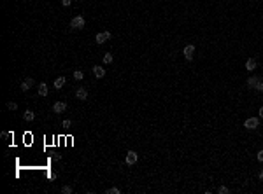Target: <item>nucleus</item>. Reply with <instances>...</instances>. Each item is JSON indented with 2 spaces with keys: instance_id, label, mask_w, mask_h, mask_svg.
<instances>
[{
  "instance_id": "f257e3e1",
  "label": "nucleus",
  "mask_w": 263,
  "mask_h": 194,
  "mask_svg": "<svg viewBox=\"0 0 263 194\" xmlns=\"http://www.w3.org/2000/svg\"><path fill=\"white\" fill-rule=\"evenodd\" d=\"M84 18L83 16H75V18L70 19V28H74V30H81V28H84Z\"/></svg>"
},
{
  "instance_id": "f03ea898",
  "label": "nucleus",
  "mask_w": 263,
  "mask_h": 194,
  "mask_svg": "<svg viewBox=\"0 0 263 194\" xmlns=\"http://www.w3.org/2000/svg\"><path fill=\"white\" fill-rule=\"evenodd\" d=\"M110 37H112L110 35V32H100V33H97V37H95V42L97 44H105Z\"/></svg>"
},
{
  "instance_id": "7ed1b4c3",
  "label": "nucleus",
  "mask_w": 263,
  "mask_h": 194,
  "mask_svg": "<svg viewBox=\"0 0 263 194\" xmlns=\"http://www.w3.org/2000/svg\"><path fill=\"white\" fill-rule=\"evenodd\" d=\"M244 126L247 128V129H256V128L260 126V119H258V117H249V119L244 121Z\"/></svg>"
},
{
  "instance_id": "20e7f679",
  "label": "nucleus",
  "mask_w": 263,
  "mask_h": 194,
  "mask_svg": "<svg viewBox=\"0 0 263 194\" xmlns=\"http://www.w3.org/2000/svg\"><path fill=\"white\" fill-rule=\"evenodd\" d=\"M137 159H139L137 152H135V151H128V152H126V159H125V163L128 164V166H132V164L137 163Z\"/></svg>"
},
{
  "instance_id": "39448f33",
  "label": "nucleus",
  "mask_w": 263,
  "mask_h": 194,
  "mask_svg": "<svg viewBox=\"0 0 263 194\" xmlns=\"http://www.w3.org/2000/svg\"><path fill=\"white\" fill-rule=\"evenodd\" d=\"M183 53H184V58H186L188 61H191L193 60V54H195V46H193V44H188V46L184 47Z\"/></svg>"
},
{
  "instance_id": "423d86ee",
  "label": "nucleus",
  "mask_w": 263,
  "mask_h": 194,
  "mask_svg": "<svg viewBox=\"0 0 263 194\" xmlns=\"http://www.w3.org/2000/svg\"><path fill=\"white\" fill-rule=\"evenodd\" d=\"M67 110V103L65 102H56L55 105H53V112H56V114H61V112H65Z\"/></svg>"
},
{
  "instance_id": "0eeeda50",
  "label": "nucleus",
  "mask_w": 263,
  "mask_h": 194,
  "mask_svg": "<svg viewBox=\"0 0 263 194\" xmlns=\"http://www.w3.org/2000/svg\"><path fill=\"white\" fill-rule=\"evenodd\" d=\"M93 73H95V77H97V79H102V77H105V70H104V67H100V65L93 67Z\"/></svg>"
},
{
  "instance_id": "6e6552de",
  "label": "nucleus",
  "mask_w": 263,
  "mask_h": 194,
  "mask_svg": "<svg viewBox=\"0 0 263 194\" xmlns=\"http://www.w3.org/2000/svg\"><path fill=\"white\" fill-rule=\"evenodd\" d=\"M33 84H35V80L33 79H25L23 82H21V89H23V91H28Z\"/></svg>"
},
{
  "instance_id": "1a4fd4ad",
  "label": "nucleus",
  "mask_w": 263,
  "mask_h": 194,
  "mask_svg": "<svg viewBox=\"0 0 263 194\" xmlns=\"http://www.w3.org/2000/svg\"><path fill=\"white\" fill-rule=\"evenodd\" d=\"M75 98H79V100H86V98H88V91H86V88H79V89L75 91Z\"/></svg>"
},
{
  "instance_id": "9d476101",
  "label": "nucleus",
  "mask_w": 263,
  "mask_h": 194,
  "mask_svg": "<svg viewBox=\"0 0 263 194\" xmlns=\"http://www.w3.org/2000/svg\"><path fill=\"white\" fill-rule=\"evenodd\" d=\"M260 77H256V75H253V77H249V79H247V86H249V88H253V89H254V88H256V84L258 82H260Z\"/></svg>"
},
{
  "instance_id": "9b49d317",
  "label": "nucleus",
  "mask_w": 263,
  "mask_h": 194,
  "mask_svg": "<svg viewBox=\"0 0 263 194\" xmlns=\"http://www.w3.org/2000/svg\"><path fill=\"white\" fill-rule=\"evenodd\" d=\"M254 68H256V60H254V58H249V60L246 61V70L251 72V70H254Z\"/></svg>"
},
{
  "instance_id": "f8f14e48",
  "label": "nucleus",
  "mask_w": 263,
  "mask_h": 194,
  "mask_svg": "<svg viewBox=\"0 0 263 194\" xmlns=\"http://www.w3.org/2000/svg\"><path fill=\"white\" fill-rule=\"evenodd\" d=\"M48 84H46V82H41V84H39V95H41V96H48Z\"/></svg>"
},
{
  "instance_id": "ddd939ff",
  "label": "nucleus",
  "mask_w": 263,
  "mask_h": 194,
  "mask_svg": "<svg viewBox=\"0 0 263 194\" xmlns=\"http://www.w3.org/2000/svg\"><path fill=\"white\" fill-rule=\"evenodd\" d=\"M65 82H67V79H65V77H58V79H56L55 82H53V84H55V88H56V89H61Z\"/></svg>"
},
{
  "instance_id": "4468645a",
  "label": "nucleus",
  "mask_w": 263,
  "mask_h": 194,
  "mask_svg": "<svg viewBox=\"0 0 263 194\" xmlns=\"http://www.w3.org/2000/svg\"><path fill=\"white\" fill-rule=\"evenodd\" d=\"M23 117H25V121L32 122V121H33V117H35V114H33L32 110H26V112H25V114H23Z\"/></svg>"
},
{
  "instance_id": "2eb2a0df",
  "label": "nucleus",
  "mask_w": 263,
  "mask_h": 194,
  "mask_svg": "<svg viewBox=\"0 0 263 194\" xmlns=\"http://www.w3.org/2000/svg\"><path fill=\"white\" fill-rule=\"evenodd\" d=\"M104 63H105V65L112 63V54H110V53H105V54H104Z\"/></svg>"
},
{
  "instance_id": "dca6fc26",
  "label": "nucleus",
  "mask_w": 263,
  "mask_h": 194,
  "mask_svg": "<svg viewBox=\"0 0 263 194\" xmlns=\"http://www.w3.org/2000/svg\"><path fill=\"white\" fill-rule=\"evenodd\" d=\"M83 77H84V73L81 72V70H75V72H74V79L75 80H83Z\"/></svg>"
},
{
  "instance_id": "f3484780",
  "label": "nucleus",
  "mask_w": 263,
  "mask_h": 194,
  "mask_svg": "<svg viewBox=\"0 0 263 194\" xmlns=\"http://www.w3.org/2000/svg\"><path fill=\"white\" fill-rule=\"evenodd\" d=\"M105 194H121V191H119L118 187H110V189L105 191Z\"/></svg>"
},
{
  "instance_id": "a211bd4d",
  "label": "nucleus",
  "mask_w": 263,
  "mask_h": 194,
  "mask_svg": "<svg viewBox=\"0 0 263 194\" xmlns=\"http://www.w3.org/2000/svg\"><path fill=\"white\" fill-rule=\"evenodd\" d=\"M7 109H9V110H16V109H18V103H16V102H9V103H7Z\"/></svg>"
},
{
  "instance_id": "6ab92c4d",
  "label": "nucleus",
  "mask_w": 263,
  "mask_h": 194,
  "mask_svg": "<svg viewBox=\"0 0 263 194\" xmlns=\"http://www.w3.org/2000/svg\"><path fill=\"white\" fill-rule=\"evenodd\" d=\"M61 192H63V194H70V192H72V187H70V185H63V187H61Z\"/></svg>"
},
{
  "instance_id": "aec40b11",
  "label": "nucleus",
  "mask_w": 263,
  "mask_h": 194,
  "mask_svg": "<svg viewBox=\"0 0 263 194\" xmlns=\"http://www.w3.org/2000/svg\"><path fill=\"white\" fill-rule=\"evenodd\" d=\"M218 192H219V194H228V192H230V189L225 187V185H221V187L218 189Z\"/></svg>"
},
{
  "instance_id": "412c9836",
  "label": "nucleus",
  "mask_w": 263,
  "mask_h": 194,
  "mask_svg": "<svg viewBox=\"0 0 263 194\" xmlns=\"http://www.w3.org/2000/svg\"><path fill=\"white\" fill-rule=\"evenodd\" d=\"M254 89H256V91H263V80H260V82H258Z\"/></svg>"
},
{
  "instance_id": "4be33fe9",
  "label": "nucleus",
  "mask_w": 263,
  "mask_h": 194,
  "mask_svg": "<svg viewBox=\"0 0 263 194\" xmlns=\"http://www.w3.org/2000/svg\"><path fill=\"white\" fill-rule=\"evenodd\" d=\"M256 158H258V161H260V163H263V151H258Z\"/></svg>"
},
{
  "instance_id": "5701e85b",
  "label": "nucleus",
  "mask_w": 263,
  "mask_h": 194,
  "mask_svg": "<svg viewBox=\"0 0 263 194\" xmlns=\"http://www.w3.org/2000/svg\"><path fill=\"white\" fill-rule=\"evenodd\" d=\"M72 4V0H61V6H65V7H68Z\"/></svg>"
},
{
  "instance_id": "b1692460",
  "label": "nucleus",
  "mask_w": 263,
  "mask_h": 194,
  "mask_svg": "<svg viewBox=\"0 0 263 194\" xmlns=\"http://www.w3.org/2000/svg\"><path fill=\"white\" fill-rule=\"evenodd\" d=\"M61 126H63V128H68V126H70V121H68V119L61 121Z\"/></svg>"
},
{
  "instance_id": "393cba45",
  "label": "nucleus",
  "mask_w": 263,
  "mask_h": 194,
  "mask_svg": "<svg viewBox=\"0 0 263 194\" xmlns=\"http://www.w3.org/2000/svg\"><path fill=\"white\" fill-rule=\"evenodd\" d=\"M2 138H7V136H11V133H7V131H2V135H0Z\"/></svg>"
},
{
  "instance_id": "a878e982",
  "label": "nucleus",
  "mask_w": 263,
  "mask_h": 194,
  "mask_svg": "<svg viewBox=\"0 0 263 194\" xmlns=\"http://www.w3.org/2000/svg\"><path fill=\"white\" fill-rule=\"evenodd\" d=\"M258 177H260V180H263V171H260V175Z\"/></svg>"
},
{
  "instance_id": "bb28decb",
  "label": "nucleus",
  "mask_w": 263,
  "mask_h": 194,
  "mask_svg": "<svg viewBox=\"0 0 263 194\" xmlns=\"http://www.w3.org/2000/svg\"><path fill=\"white\" fill-rule=\"evenodd\" d=\"M260 117H263V107L260 109Z\"/></svg>"
}]
</instances>
